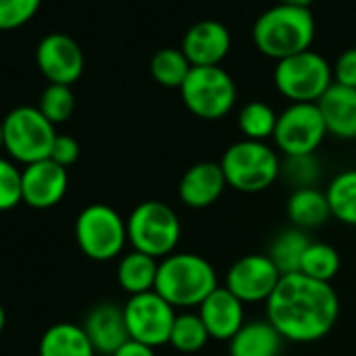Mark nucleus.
I'll return each instance as SVG.
<instances>
[{
  "label": "nucleus",
  "instance_id": "1",
  "mask_svg": "<svg viewBox=\"0 0 356 356\" xmlns=\"http://www.w3.org/2000/svg\"><path fill=\"white\" fill-rule=\"evenodd\" d=\"M266 318L285 341L312 343L331 333L339 318V298L331 283L302 273L283 275L266 302Z\"/></svg>",
  "mask_w": 356,
  "mask_h": 356
},
{
  "label": "nucleus",
  "instance_id": "2",
  "mask_svg": "<svg viewBox=\"0 0 356 356\" xmlns=\"http://www.w3.org/2000/svg\"><path fill=\"white\" fill-rule=\"evenodd\" d=\"M218 273L210 260L193 252H174L159 260L155 291L174 308H200L216 289Z\"/></svg>",
  "mask_w": 356,
  "mask_h": 356
},
{
  "label": "nucleus",
  "instance_id": "3",
  "mask_svg": "<svg viewBox=\"0 0 356 356\" xmlns=\"http://www.w3.org/2000/svg\"><path fill=\"white\" fill-rule=\"evenodd\" d=\"M314 17L310 9L277 5L266 9L254 24L252 38L256 49L275 59H287L310 51L314 40Z\"/></svg>",
  "mask_w": 356,
  "mask_h": 356
},
{
  "label": "nucleus",
  "instance_id": "4",
  "mask_svg": "<svg viewBox=\"0 0 356 356\" xmlns=\"http://www.w3.org/2000/svg\"><path fill=\"white\" fill-rule=\"evenodd\" d=\"M218 163L231 189L239 193H260L277 183L283 161L268 143L241 138L222 153Z\"/></svg>",
  "mask_w": 356,
  "mask_h": 356
},
{
  "label": "nucleus",
  "instance_id": "5",
  "mask_svg": "<svg viewBox=\"0 0 356 356\" xmlns=\"http://www.w3.org/2000/svg\"><path fill=\"white\" fill-rule=\"evenodd\" d=\"M126 227L132 250L155 260H163L174 254L183 235V225L176 210L157 200L138 204L126 218Z\"/></svg>",
  "mask_w": 356,
  "mask_h": 356
},
{
  "label": "nucleus",
  "instance_id": "6",
  "mask_svg": "<svg viewBox=\"0 0 356 356\" xmlns=\"http://www.w3.org/2000/svg\"><path fill=\"white\" fill-rule=\"evenodd\" d=\"M76 243L95 262H109L124 254L128 243L126 218L107 204H90L76 218Z\"/></svg>",
  "mask_w": 356,
  "mask_h": 356
},
{
  "label": "nucleus",
  "instance_id": "7",
  "mask_svg": "<svg viewBox=\"0 0 356 356\" xmlns=\"http://www.w3.org/2000/svg\"><path fill=\"white\" fill-rule=\"evenodd\" d=\"M273 80L277 90L291 103H318L333 84V67L314 51H304L281 59L275 65Z\"/></svg>",
  "mask_w": 356,
  "mask_h": 356
},
{
  "label": "nucleus",
  "instance_id": "8",
  "mask_svg": "<svg viewBox=\"0 0 356 356\" xmlns=\"http://www.w3.org/2000/svg\"><path fill=\"white\" fill-rule=\"evenodd\" d=\"M7 153L26 165L49 159L57 138L55 124H51L38 107H15L3 120Z\"/></svg>",
  "mask_w": 356,
  "mask_h": 356
},
{
  "label": "nucleus",
  "instance_id": "9",
  "mask_svg": "<svg viewBox=\"0 0 356 356\" xmlns=\"http://www.w3.org/2000/svg\"><path fill=\"white\" fill-rule=\"evenodd\" d=\"M185 107L202 120H220L229 115L237 101L235 80L220 65L191 67L181 86Z\"/></svg>",
  "mask_w": 356,
  "mask_h": 356
},
{
  "label": "nucleus",
  "instance_id": "10",
  "mask_svg": "<svg viewBox=\"0 0 356 356\" xmlns=\"http://www.w3.org/2000/svg\"><path fill=\"white\" fill-rule=\"evenodd\" d=\"M327 136V126L316 103H291L279 113L275 145L285 155H312Z\"/></svg>",
  "mask_w": 356,
  "mask_h": 356
},
{
  "label": "nucleus",
  "instance_id": "11",
  "mask_svg": "<svg viewBox=\"0 0 356 356\" xmlns=\"http://www.w3.org/2000/svg\"><path fill=\"white\" fill-rule=\"evenodd\" d=\"M122 308L130 339L151 348L170 343V333L178 312L155 289L130 296Z\"/></svg>",
  "mask_w": 356,
  "mask_h": 356
},
{
  "label": "nucleus",
  "instance_id": "12",
  "mask_svg": "<svg viewBox=\"0 0 356 356\" xmlns=\"http://www.w3.org/2000/svg\"><path fill=\"white\" fill-rule=\"evenodd\" d=\"M281 277L268 254H245L229 266L225 287L243 304H266Z\"/></svg>",
  "mask_w": 356,
  "mask_h": 356
},
{
  "label": "nucleus",
  "instance_id": "13",
  "mask_svg": "<svg viewBox=\"0 0 356 356\" xmlns=\"http://www.w3.org/2000/svg\"><path fill=\"white\" fill-rule=\"evenodd\" d=\"M36 63L49 84L72 86L84 72V53L67 34H49L38 42Z\"/></svg>",
  "mask_w": 356,
  "mask_h": 356
},
{
  "label": "nucleus",
  "instance_id": "14",
  "mask_svg": "<svg viewBox=\"0 0 356 356\" xmlns=\"http://www.w3.org/2000/svg\"><path fill=\"white\" fill-rule=\"evenodd\" d=\"M70 187L67 168L53 159L30 163L22 170V191L24 204L34 210H49L61 204Z\"/></svg>",
  "mask_w": 356,
  "mask_h": 356
},
{
  "label": "nucleus",
  "instance_id": "15",
  "mask_svg": "<svg viewBox=\"0 0 356 356\" xmlns=\"http://www.w3.org/2000/svg\"><path fill=\"white\" fill-rule=\"evenodd\" d=\"M181 51L193 67H216L231 51V34L225 24L204 19L187 30Z\"/></svg>",
  "mask_w": 356,
  "mask_h": 356
},
{
  "label": "nucleus",
  "instance_id": "16",
  "mask_svg": "<svg viewBox=\"0 0 356 356\" xmlns=\"http://www.w3.org/2000/svg\"><path fill=\"white\" fill-rule=\"evenodd\" d=\"M227 178L216 161H200L193 163L178 183V200L191 210H204L214 206L225 189H227Z\"/></svg>",
  "mask_w": 356,
  "mask_h": 356
},
{
  "label": "nucleus",
  "instance_id": "17",
  "mask_svg": "<svg viewBox=\"0 0 356 356\" xmlns=\"http://www.w3.org/2000/svg\"><path fill=\"white\" fill-rule=\"evenodd\" d=\"M197 314L202 316L210 337L218 341H231L237 335V331L248 323L245 304L237 296H233L225 285L216 287L204 300V304L197 308Z\"/></svg>",
  "mask_w": 356,
  "mask_h": 356
},
{
  "label": "nucleus",
  "instance_id": "18",
  "mask_svg": "<svg viewBox=\"0 0 356 356\" xmlns=\"http://www.w3.org/2000/svg\"><path fill=\"white\" fill-rule=\"evenodd\" d=\"M82 327L97 354L111 356L130 339L124 308L113 302H101L95 308H90Z\"/></svg>",
  "mask_w": 356,
  "mask_h": 356
},
{
  "label": "nucleus",
  "instance_id": "19",
  "mask_svg": "<svg viewBox=\"0 0 356 356\" xmlns=\"http://www.w3.org/2000/svg\"><path fill=\"white\" fill-rule=\"evenodd\" d=\"M327 126V134L341 140H356V88L331 84L316 103Z\"/></svg>",
  "mask_w": 356,
  "mask_h": 356
},
{
  "label": "nucleus",
  "instance_id": "20",
  "mask_svg": "<svg viewBox=\"0 0 356 356\" xmlns=\"http://www.w3.org/2000/svg\"><path fill=\"white\" fill-rule=\"evenodd\" d=\"M283 341L268 318L248 321L229 341V356H279Z\"/></svg>",
  "mask_w": 356,
  "mask_h": 356
},
{
  "label": "nucleus",
  "instance_id": "21",
  "mask_svg": "<svg viewBox=\"0 0 356 356\" xmlns=\"http://www.w3.org/2000/svg\"><path fill=\"white\" fill-rule=\"evenodd\" d=\"M38 356H97V352L82 325L63 321L42 333Z\"/></svg>",
  "mask_w": 356,
  "mask_h": 356
},
{
  "label": "nucleus",
  "instance_id": "22",
  "mask_svg": "<svg viewBox=\"0 0 356 356\" xmlns=\"http://www.w3.org/2000/svg\"><path fill=\"white\" fill-rule=\"evenodd\" d=\"M287 216L291 225L300 231H310L323 227L331 216V208L325 191L316 187L293 189L287 200Z\"/></svg>",
  "mask_w": 356,
  "mask_h": 356
},
{
  "label": "nucleus",
  "instance_id": "23",
  "mask_svg": "<svg viewBox=\"0 0 356 356\" xmlns=\"http://www.w3.org/2000/svg\"><path fill=\"white\" fill-rule=\"evenodd\" d=\"M157 270H159V260L132 250L120 258L115 277H118L120 287L128 296H138V293H147L155 289Z\"/></svg>",
  "mask_w": 356,
  "mask_h": 356
},
{
  "label": "nucleus",
  "instance_id": "24",
  "mask_svg": "<svg viewBox=\"0 0 356 356\" xmlns=\"http://www.w3.org/2000/svg\"><path fill=\"white\" fill-rule=\"evenodd\" d=\"M308 245H310V237L306 235V231L291 227V229L281 231L273 239L268 248V258L273 260V264L279 268L281 275H293V273H300L302 258Z\"/></svg>",
  "mask_w": 356,
  "mask_h": 356
},
{
  "label": "nucleus",
  "instance_id": "25",
  "mask_svg": "<svg viewBox=\"0 0 356 356\" xmlns=\"http://www.w3.org/2000/svg\"><path fill=\"white\" fill-rule=\"evenodd\" d=\"M331 216L337 218L341 225L356 227V168L343 170L325 189Z\"/></svg>",
  "mask_w": 356,
  "mask_h": 356
},
{
  "label": "nucleus",
  "instance_id": "26",
  "mask_svg": "<svg viewBox=\"0 0 356 356\" xmlns=\"http://www.w3.org/2000/svg\"><path fill=\"white\" fill-rule=\"evenodd\" d=\"M279 113L264 101H252L241 107L237 115V126L248 140H258L266 143L268 138L275 136Z\"/></svg>",
  "mask_w": 356,
  "mask_h": 356
},
{
  "label": "nucleus",
  "instance_id": "27",
  "mask_svg": "<svg viewBox=\"0 0 356 356\" xmlns=\"http://www.w3.org/2000/svg\"><path fill=\"white\" fill-rule=\"evenodd\" d=\"M210 333L197 312H178L172 333H170V346L183 354H195L206 348L210 341Z\"/></svg>",
  "mask_w": 356,
  "mask_h": 356
},
{
  "label": "nucleus",
  "instance_id": "28",
  "mask_svg": "<svg viewBox=\"0 0 356 356\" xmlns=\"http://www.w3.org/2000/svg\"><path fill=\"white\" fill-rule=\"evenodd\" d=\"M191 67L193 65L189 63V59L185 57L181 49H161L151 57V63H149L151 76L157 84L165 88H178V90H181L183 82L187 80Z\"/></svg>",
  "mask_w": 356,
  "mask_h": 356
},
{
  "label": "nucleus",
  "instance_id": "29",
  "mask_svg": "<svg viewBox=\"0 0 356 356\" xmlns=\"http://www.w3.org/2000/svg\"><path fill=\"white\" fill-rule=\"evenodd\" d=\"M339 266H341V260H339V254L333 245L323 243V241H310V245L302 258L300 273L310 277V279L331 283L337 277Z\"/></svg>",
  "mask_w": 356,
  "mask_h": 356
},
{
  "label": "nucleus",
  "instance_id": "30",
  "mask_svg": "<svg viewBox=\"0 0 356 356\" xmlns=\"http://www.w3.org/2000/svg\"><path fill=\"white\" fill-rule=\"evenodd\" d=\"M38 109L51 124H63L72 118L76 109V97L72 92V86L63 84H49L38 101Z\"/></svg>",
  "mask_w": 356,
  "mask_h": 356
},
{
  "label": "nucleus",
  "instance_id": "31",
  "mask_svg": "<svg viewBox=\"0 0 356 356\" xmlns=\"http://www.w3.org/2000/svg\"><path fill=\"white\" fill-rule=\"evenodd\" d=\"M281 174L293 185V189L316 187L321 178V163L316 155H291L281 163Z\"/></svg>",
  "mask_w": 356,
  "mask_h": 356
},
{
  "label": "nucleus",
  "instance_id": "32",
  "mask_svg": "<svg viewBox=\"0 0 356 356\" xmlns=\"http://www.w3.org/2000/svg\"><path fill=\"white\" fill-rule=\"evenodd\" d=\"M22 202V170L13 161L0 157V212H9Z\"/></svg>",
  "mask_w": 356,
  "mask_h": 356
},
{
  "label": "nucleus",
  "instance_id": "33",
  "mask_svg": "<svg viewBox=\"0 0 356 356\" xmlns=\"http://www.w3.org/2000/svg\"><path fill=\"white\" fill-rule=\"evenodd\" d=\"M42 0H0V30H17L40 9Z\"/></svg>",
  "mask_w": 356,
  "mask_h": 356
},
{
  "label": "nucleus",
  "instance_id": "34",
  "mask_svg": "<svg viewBox=\"0 0 356 356\" xmlns=\"http://www.w3.org/2000/svg\"><path fill=\"white\" fill-rule=\"evenodd\" d=\"M80 157V145L74 136L70 134H57L55 143H53V149H51V157L55 163L63 165V168H70L78 161Z\"/></svg>",
  "mask_w": 356,
  "mask_h": 356
},
{
  "label": "nucleus",
  "instance_id": "35",
  "mask_svg": "<svg viewBox=\"0 0 356 356\" xmlns=\"http://www.w3.org/2000/svg\"><path fill=\"white\" fill-rule=\"evenodd\" d=\"M333 82L356 88V47L343 51L333 65Z\"/></svg>",
  "mask_w": 356,
  "mask_h": 356
},
{
  "label": "nucleus",
  "instance_id": "36",
  "mask_svg": "<svg viewBox=\"0 0 356 356\" xmlns=\"http://www.w3.org/2000/svg\"><path fill=\"white\" fill-rule=\"evenodd\" d=\"M111 356H157L155 354V348L151 346H145L140 341H134V339H128L122 348H118Z\"/></svg>",
  "mask_w": 356,
  "mask_h": 356
},
{
  "label": "nucleus",
  "instance_id": "37",
  "mask_svg": "<svg viewBox=\"0 0 356 356\" xmlns=\"http://www.w3.org/2000/svg\"><path fill=\"white\" fill-rule=\"evenodd\" d=\"M279 5L298 7V9H308V7L312 5V0H279Z\"/></svg>",
  "mask_w": 356,
  "mask_h": 356
},
{
  "label": "nucleus",
  "instance_id": "38",
  "mask_svg": "<svg viewBox=\"0 0 356 356\" xmlns=\"http://www.w3.org/2000/svg\"><path fill=\"white\" fill-rule=\"evenodd\" d=\"M5 323H7V312H5L3 304H0V333H3V329H5Z\"/></svg>",
  "mask_w": 356,
  "mask_h": 356
},
{
  "label": "nucleus",
  "instance_id": "39",
  "mask_svg": "<svg viewBox=\"0 0 356 356\" xmlns=\"http://www.w3.org/2000/svg\"><path fill=\"white\" fill-rule=\"evenodd\" d=\"M0 149H5V132H3V120H0Z\"/></svg>",
  "mask_w": 356,
  "mask_h": 356
}]
</instances>
